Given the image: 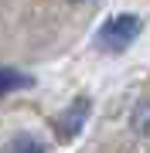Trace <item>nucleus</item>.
Returning a JSON list of instances; mask_svg holds the SVG:
<instances>
[{
	"label": "nucleus",
	"instance_id": "1",
	"mask_svg": "<svg viewBox=\"0 0 150 153\" xmlns=\"http://www.w3.org/2000/svg\"><path fill=\"white\" fill-rule=\"evenodd\" d=\"M137 34H140V17L116 14V17H109V21L99 27V34H96V48H99V51H109V55H119V51H126L130 44H133Z\"/></svg>",
	"mask_w": 150,
	"mask_h": 153
},
{
	"label": "nucleus",
	"instance_id": "2",
	"mask_svg": "<svg viewBox=\"0 0 150 153\" xmlns=\"http://www.w3.org/2000/svg\"><path fill=\"white\" fill-rule=\"evenodd\" d=\"M85 116H89V102H85V99H82V102H72V105H68L65 112L58 116V133H61L65 140H72L75 133L82 129Z\"/></svg>",
	"mask_w": 150,
	"mask_h": 153
},
{
	"label": "nucleus",
	"instance_id": "3",
	"mask_svg": "<svg viewBox=\"0 0 150 153\" xmlns=\"http://www.w3.org/2000/svg\"><path fill=\"white\" fill-rule=\"evenodd\" d=\"M7 153H45V146H41V140H34V136H17V140H10Z\"/></svg>",
	"mask_w": 150,
	"mask_h": 153
},
{
	"label": "nucleus",
	"instance_id": "4",
	"mask_svg": "<svg viewBox=\"0 0 150 153\" xmlns=\"http://www.w3.org/2000/svg\"><path fill=\"white\" fill-rule=\"evenodd\" d=\"M14 85H31V78L17 75L14 68H4V92H14Z\"/></svg>",
	"mask_w": 150,
	"mask_h": 153
},
{
	"label": "nucleus",
	"instance_id": "5",
	"mask_svg": "<svg viewBox=\"0 0 150 153\" xmlns=\"http://www.w3.org/2000/svg\"><path fill=\"white\" fill-rule=\"evenodd\" d=\"M133 123H137V129H143V133H150V102H143L137 109V116H133Z\"/></svg>",
	"mask_w": 150,
	"mask_h": 153
}]
</instances>
